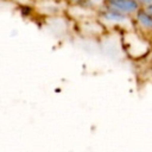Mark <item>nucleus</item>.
I'll use <instances>...</instances> for the list:
<instances>
[{"label": "nucleus", "instance_id": "obj_1", "mask_svg": "<svg viewBox=\"0 0 152 152\" xmlns=\"http://www.w3.org/2000/svg\"><path fill=\"white\" fill-rule=\"evenodd\" d=\"M122 45L127 56L137 62L147 59L152 51V39L138 32L133 27L122 31Z\"/></svg>", "mask_w": 152, "mask_h": 152}, {"label": "nucleus", "instance_id": "obj_2", "mask_svg": "<svg viewBox=\"0 0 152 152\" xmlns=\"http://www.w3.org/2000/svg\"><path fill=\"white\" fill-rule=\"evenodd\" d=\"M96 18L106 28H120L121 31L132 27V17L104 4L96 12Z\"/></svg>", "mask_w": 152, "mask_h": 152}, {"label": "nucleus", "instance_id": "obj_3", "mask_svg": "<svg viewBox=\"0 0 152 152\" xmlns=\"http://www.w3.org/2000/svg\"><path fill=\"white\" fill-rule=\"evenodd\" d=\"M132 27L152 39V14L141 7L132 17Z\"/></svg>", "mask_w": 152, "mask_h": 152}, {"label": "nucleus", "instance_id": "obj_4", "mask_svg": "<svg viewBox=\"0 0 152 152\" xmlns=\"http://www.w3.org/2000/svg\"><path fill=\"white\" fill-rule=\"evenodd\" d=\"M106 4L129 17H133V14L141 8L137 0H107Z\"/></svg>", "mask_w": 152, "mask_h": 152}, {"label": "nucleus", "instance_id": "obj_5", "mask_svg": "<svg viewBox=\"0 0 152 152\" xmlns=\"http://www.w3.org/2000/svg\"><path fill=\"white\" fill-rule=\"evenodd\" d=\"M137 2L140 5V7L146 8L147 6H150L152 4V0H137Z\"/></svg>", "mask_w": 152, "mask_h": 152}, {"label": "nucleus", "instance_id": "obj_6", "mask_svg": "<svg viewBox=\"0 0 152 152\" xmlns=\"http://www.w3.org/2000/svg\"><path fill=\"white\" fill-rule=\"evenodd\" d=\"M147 62L152 65V51H151V53H150V55H148V57H147Z\"/></svg>", "mask_w": 152, "mask_h": 152}, {"label": "nucleus", "instance_id": "obj_7", "mask_svg": "<svg viewBox=\"0 0 152 152\" xmlns=\"http://www.w3.org/2000/svg\"><path fill=\"white\" fill-rule=\"evenodd\" d=\"M146 10H147V11H148V12L152 14V4H151L150 6H147V7H146Z\"/></svg>", "mask_w": 152, "mask_h": 152}, {"label": "nucleus", "instance_id": "obj_8", "mask_svg": "<svg viewBox=\"0 0 152 152\" xmlns=\"http://www.w3.org/2000/svg\"><path fill=\"white\" fill-rule=\"evenodd\" d=\"M64 2H66V4H70V2H75V1H78V0H63Z\"/></svg>", "mask_w": 152, "mask_h": 152}]
</instances>
